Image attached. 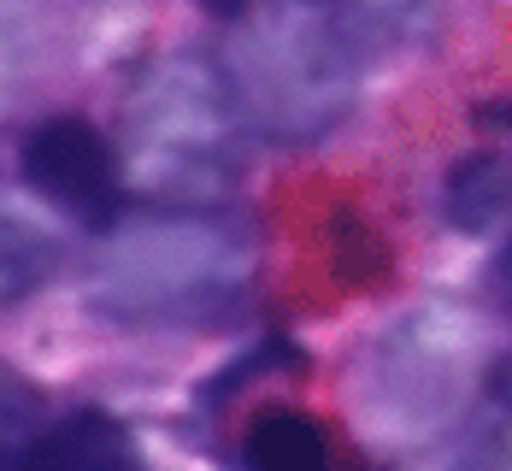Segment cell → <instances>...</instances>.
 Segmentation results:
<instances>
[{
    "mask_svg": "<svg viewBox=\"0 0 512 471\" xmlns=\"http://www.w3.org/2000/svg\"><path fill=\"white\" fill-rule=\"evenodd\" d=\"M254 242L201 207H159L112 224L89 265V301L112 324H201L242 301Z\"/></svg>",
    "mask_w": 512,
    "mask_h": 471,
    "instance_id": "6da1fadb",
    "label": "cell"
},
{
    "mask_svg": "<svg viewBox=\"0 0 512 471\" xmlns=\"http://www.w3.org/2000/svg\"><path fill=\"white\" fill-rule=\"evenodd\" d=\"M242 130L248 118L224 65L201 53H165L130 89L118 159L154 195H212L242 165Z\"/></svg>",
    "mask_w": 512,
    "mask_h": 471,
    "instance_id": "3957f363",
    "label": "cell"
},
{
    "mask_svg": "<svg viewBox=\"0 0 512 471\" xmlns=\"http://www.w3.org/2000/svg\"><path fill=\"white\" fill-rule=\"evenodd\" d=\"M465 348H471V330L465 318L448 313H424L401 324L383 348V371L389 389H395V407L412 413V419H430V413H448L454 395H460V366H465ZM389 407V413H395Z\"/></svg>",
    "mask_w": 512,
    "mask_h": 471,
    "instance_id": "5b68a950",
    "label": "cell"
},
{
    "mask_svg": "<svg viewBox=\"0 0 512 471\" xmlns=\"http://www.w3.org/2000/svg\"><path fill=\"white\" fill-rule=\"evenodd\" d=\"M6 77H12V59H6V48H0V89H6ZM0 106H6V95H0Z\"/></svg>",
    "mask_w": 512,
    "mask_h": 471,
    "instance_id": "2e32d148",
    "label": "cell"
},
{
    "mask_svg": "<svg viewBox=\"0 0 512 471\" xmlns=\"http://www.w3.org/2000/svg\"><path fill=\"white\" fill-rule=\"evenodd\" d=\"M312 6L348 12V18H359V24H407L424 0H312Z\"/></svg>",
    "mask_w": 512,
    "mask_h": 471,
    "instance_id": "8fae6325",
    "label": "cell"
},
{
    "mask_svg": "<svg viewBox=\"0 0 512 471\" xmlns=\"http://www.w3.org/2000/svg\"><path fill=\"white\" fill-rule=\"evenodd\" d=\"M483 389H489V401H495L501 413H512V348L489 371H483Z\"/></svg>",
    "mask_w": 512,
    "mask_h": 471,
    "instance_id": "7c38bea8",
    "label": "cell"
},
{
    "mask_svg": "<svg viewBox=\"0 0 512 471\" xmlns=\"http://www.w3.org/2000/svg\"><path fill=\"white\" fill-rule=\"evenodd\" d=\"M442 207L460 230H489L501 224L512 207V159L501 148H477V154L454 159L448 183H442Z\"/></svg>",
    "mask_w": 512,
    "mask_h": 471,
    "instance_id": "ba28073f",
    "label": "cell"
},
{
    "mask_svg": "<svg viewBox=\"0 0 512 471\" xmlns=\"http://www.w3.org/2000/svg\"><path fill=\"white\" fill-rule=\"evenodd\" d=\"M230 95L242 118L271 142H312L336 130L354 106V48L330 6L271 0L236 18L230 48Z\"/></svg>",
    "mask_w": 512,
    "mask_h": 471,
    "instance_id": "7a4b0ae2",
    "label": "cell"
},
{
    "mask_svg": "<svg viewBox=\"0 0 512 471\" xmlns=\"http://www.w3.org/2000/svg\"><path fill=\"white\" fill-rule=\"evenodd\" d=\"M248 471H336L330 454V436L318 430V419L307 413H289V407H271L248 424Z\"/></svg>",
    "mask_w": 512,
    "mask_h": 471,
    "instance_id": "52a82bcc",
    "label": "cell"
},
{
    "mask_svg": "<svg viewBox=\"0 0 512 471\" xmlns=\"http://www.w3.org/2000/svg\"><path fill=\"white\" fill-rule=\"evenodd\" d=\"M18 471H142V460L112 413H71L30 442Z\"/></svg>",
    "mask_w": 512,
    "mask_h": 471,
    "instance_id": "8992f818",
    "label": "cell"
},
{
    "mask_svg": "<svg viewBox=\"0 0 512 471\" xmlns=\"http://www.w3.org/2000/svg\"><path fill=\"white\" fill-rule=\"evenodd\" d=\"M48 271H53L48 230H42L30 212H18L12 201H0V307L36 295Z\"/></svg>",
    "mask_w": 512,
    "mask_h": 471,
    "instance_id": "9c48e42d",
    "label": "cell"
},
{
    "mask_svg": "<svg viewBox=\"0 0 512 471\" xmlns=\"http://www.w3.org/2000/svg\"><path fill=\"white\" fill-rule=\"evenodd\" d=\"M495 289H501V301H512V242L501 248V265H495Z\"/></svg>",
    "mask_w": 512,
    "mask_h": 471,
    "instance_id": "4fadbf2b",
    "label": "cell"
},
{
    "mask_svg": "<svg viewBox=\"0 0 512 471\" xmlns=\"http://www.w3.org/2000/svg\"><path fill=\"white\" fill-rule=\"evenodd\" d=\"M483 118H489V124H501V130H512V106H489Z\"/></svg>",
    "mask_w": 512,
    "mask_h": 471,
    "instance_id": "9a60e30c",
    "label": "cell"
},
{
    "mask_svg": "<svg viewBox=\"0 0 512 471\" xmlns=\"http://www.w3.org/2000/svg\"><path fill=\"white\" fill-rule=\"evenodd\" d=\"M42 395L30 383H18L12 371H0V471H18L30 454V442L42 436Z\"/></svg>",
    "mask_w": 512,
    "mask_h": 471,
    "instance_id": "30bf717a",
    "label": "cell"
},
{
    "mask_svg": "<svg viewBox=\"0 0 512 471\" xmlns=\"http://www.w3.org/2000/svg\"><path fill=\"white\" fill-rule=\"evenodd\" d=\"M18 171L65 218H77L89 230H112L118 224L124 159H118V142H106L89 118H48V124H36L24 136Z\"/></svg>",
    "mask_w": 512,
    "mask_h": 471,
    "instance_id": "277c9868",
    "label": "cell"
},
{
    "mask_svg": "<svg viewBox=\"0 0 512 471\" xmlns=\"http://www.w3.org/2000/svg\"><path fill=\"white\" fill-rule=\"evenodd\" d=\"M201 6H212V12H218V18H242V12H248V6H254V0H201Z\"/></svg>",
    "mask_w": 512,
    "mask_h": 471,
    "instance_id": "5bb4252c",
    "label": "cell"
}]
</instances>
